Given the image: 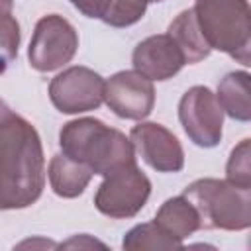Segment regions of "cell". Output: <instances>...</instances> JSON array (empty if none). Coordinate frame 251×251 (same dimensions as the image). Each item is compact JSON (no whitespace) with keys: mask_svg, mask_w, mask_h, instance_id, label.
I'll return each instance as SVG.
<instances>
[{"mask_svg":"<svg viewBox=\"0 0 251 251\" xmlns=\"http://www.w3.org/2000/svg\"><path fill=\"white\" fill-rule=\"evenodd\" d=\"M167 35L176 43V47L180 49V53L184 57V63H188V65L206 59L212 51L208 41L204 39V35L200 31V27H198V22H196L192 8L180 12L173 20Z\"/></svg>","mask_w":251,"mask_h":251,"instance_id":"5bb4252c","label":"cell"},{"mask_svg":"<svg viewBox=\"0 0 251 251\" xmlns=\"http://www.w3.org/2000/svg\"><path fill=\"white\" fill-rule=\"evenodd\" d=\"M133 151L159 173H178L184 167V153L178 139L161 124H139L131 129Z\"/></svg>","mask_w":251,"mask_h":251,"instance_id":"30bf717a","label":"cell"},{"mask_svg":"<svg viewBox=\"0 0 251 251\" xmlns=\"http://www.w3.org/2000/svg\"><path fill=\"white\" fill-rule=\"evenodd\" d=\"M149 2L151 0H110L100 20L114 27H127L143 18Z\"/></svg>","mask_w":251,"mask_h":251,"instance_id":"e0dca14e","label":"cell"},{"mask_svg":"<svg viewBox=\"0 0 251 251\" xmlns=\"http://www.w3.org/2000/svg\"><path fill=\"white\" fill-rule=\"evenodd\" d=\"M218 104L222 110L239 122L251 118V82L247 73H229L218 86Z\"/></svg>","mask_w":251,"mask_h":251,"instance_id":"9a60e30c","label":"cell"},{"mask_svg":"<svg viewBox=\"0 0 251 251\" xmlns=\"http://www.w3.org/2000/svg\"><path fill=\"white\" fill-rule=\"evenodd\" d=\"M149 194L151 182L133 163L104 176L94 204L108 218H131L145 206Z\"/></svg>","mask_w":251,"mask_h":251,"instance_id":"5b68a950","label":"cell"},{"mask_svg":"<svg viewBox=\"0 0 251 251\" xmlns=\"http://www.w3.org/2000/svg\"><path fill=\"white\" fill-rule=\"evenodd\" d=\"M12 14V0H0V16Z\"/></svg>","mask_w":251,"mask_h":251,"instance_id":"44dd1931","label":"cell"},{"mask_svg":"<svg viewBox=\"0 0 251 251\" xmlns=\"http://www.w3.org/2000/svg\"><path fill=\"white\" fill-rule=\"evenodd\" d=\"M182 196L198 212L200 227L245 229L251 224V192L229 180L200 178Z\"/></svg>","mask_w":251,"mask_h":251,"instance_id":"277c9868","label":"cell"},{"mask_svg":"<svg viewBox=\"0 0 251 251\" xmlns=\"http://www.w3.org/2000/svg\"><path fill=\"white\" fill-rule=\"evenodd\" d=\"M20 45V25L12 14L0 16V75L18 55Z\"/></svg>","mask_w":251,"mask_h":251,"instance_id":"ac0fdd59","label":"cell"},{"mask_svg":"<svg viewBox=\"0 0 251 251\" xmlns=\"http://www.w3.org/2000/svg\"><path fill=\"white\" fill-rule=\"evenodd\" d=\"M192 10L210 49L249 65L251 12L247 0H196Z\"/></svg>","mask_w":251,"mask_h":251,"instance_id":"3957f363","label":"cell"},{"mask_svg":"<svg viewBox=\"0 0 251 251\" xmlns=\"http://www.w3.org/2000/svg\"><path fill=\"white\" fill-rule=\"evenodd\" d=\"M49 182L55 194L63 198H75L84 192L92 178V169L63 151L57 153L49 163Z\"/></svg>","mask_w":251,"mask_h":251,"instance_id":"7c38bea8","label":"cell"},{"mask_svg":"<svg viewBox=\"0 0 251 251\" xmlns=\"http://www.w3.org/2000/svg\"><path fill=\"white\" fill-rule=\"evenodd\" d=\"M45 186V161L35 127L0 98V210L37 202Z\"/></svg>","mask_w":251,"mask_h":251,"instance_id":"6da1fadb","label":"cell"},{"mask_svg":"<svg viewBox=\"0 0 251 251\" xmlns=\"http://www.w3.org/2000/svg\"><path fill=\"white\" fill-rule=\"evenodd\" d=\"M78 47L75 27L61 16L49 14L35 24V31L27 49L29 65L39 73L55 71L67 65Z\"/></svg>","mask_w":251,"mask_h":251,"instance_id":"8992f818","label":"cell"},{"mask_svg":"<svg viewBox=\"0 0 251 251\" xmlns=\"http://www.w3.org/2000/svg\"><path fill=\"white\" fill-rule=\"evenodd\" d=\"M71 4L88 18H102L110 0H71Z\"/></svg>","mask_w":251,"mask_h":251,"instance_id":"ffe728a7","label":"cell"},{"mask_svg":"<svg viewBox=\"0 0 251 251\" xmlns=\"http://www.w3.org/2000/svg\"><path fill=\"white\" fill-rule=\"evenodd\" d=\"M178 120L186 135L200 147H214L222 139L224 110L206 86H192L178 102Z\"/></svg>","mask_w":251,"mask_h":251,"instance_id":"52a82bcc","label":"cell"},{"mask_svg":"<svg viewBox=\"0 0 251 251\" xmlns=\"http://www.w3.org/2000/svg\"><path fill=\"white\" fill-rule=\"evenodd\" d=\"M155 224L176 243H182V239H186L196 229H200L198 212L184 196L169 198L159 208L155 216Z\"/></svg>","mask_w":251,"mask_h":251,"instance_id":"4fadbf2b","label":"cell"},{"mask_svg":"<svg viewBox=\"0 0 251 251\" xmlns=\"http://www.w3.org/2000/svg\"><path fill=\"white\" fill-rule=\"evenodd\" d=\"M131 59L133 69L149 80H167L186 65L180 49L167 33L143 39L135 47Z\"/></svg>","mask_w":251,"mask_h":251,"instance_id":"8fae6325","label":"cell"},{"mask_svg":"<svg viewBox=\"0 0 251 251\" xmlns=\"http://www.w3.org/2000/svg\"><path fill=\"white\" fill-rule=\"evenodd\" d=\"M226 173H227V180L237 184V186H243V188H249L251 186V167H249V139H243L233 151H231V157L227 161V167H226Z\"/></svg>","mask_w":251,"mask_h":251,"instance_id":"d6986e66","label":"cell"},{"mask_svg":"<svg viewBox=\"0 0 251 251\" xmlns=\"http://www.w3.org/2000/svg\"><path fill=\"white\" fill-rule=\"evenodd\" d=\"M151 2H163V0H151Z\"/></svg>","mask_w":251,"mask_h":251,"instance_id":"7402d4cb","label":"cell"},{"mask_svg":"<svg viewBox=\"0 0 251 251\" xmlns=\"http://www.w3.org/2000/svg\"><path fill=\"white\" fill-rule=\"evenodd\" d=\"M49 98L63 114L96 110L104 102V78L86 67H71L51 80Z\"/></svg>","mask_w":251,"mask_h":251,"instance_id":"ba28073f","label":"cell"},{"mask_svg":"<svg viewBox=\"0 0 251 251\" xmlns=\"http://www.w3.org/2000/svg\"><path fill=\"white\" fill-rule=\"evenodd\" d=\"M124 249L129 251H143V249H178L180 243L171 239L155 222L151 224H141L135 226L133 229L127 231L124 237Z\"/></svg>","mask_w":251,"mask_h":251,"instance_id":"2e32d148","label":"cell"},{"mask_svg":"<svg viewBox=\"0 0 251 251\" xmlns=\"http://www.w3.org/2000/svg\"><path fill=\"white\" fill-rule=\"evenodd\" d=\"M104 102L126 120H143L155 104V90L147 76L137 71H120L104 80Z\"/></svg>","mask_w":251,"mask_h":251,"instance_id":"9c48e42d","label":"cell"},{"mask_svg":"<svg viewBox=\"0 0 251 251\" xmlns=\"http://www.w3.org/2000/svg\"><path fill=\"white\" fill-rule=\"evenodd\" d=\"M61 151L92 169L94 175H110L135 163L131 141L118 129L94 118L69 122L59 133Z\"/></svg>","mask_w":251,"mask_h":251,"instance_id":"7a4b0ae2","label":"cell"}]
</instances>
